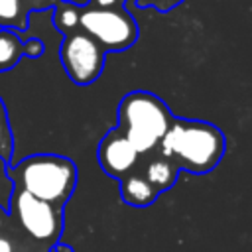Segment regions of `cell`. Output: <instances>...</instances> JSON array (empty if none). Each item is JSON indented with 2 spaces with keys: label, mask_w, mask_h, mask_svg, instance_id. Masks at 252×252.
<instances>
[{
  "label": "cell",
  "mask_w": 252,
  "mask_h": 252,
  "mask_svg": "<svg viewBox=\"0 0 252 252\" xmlns=\"http://www.w3.org/2000/svg\"><path fill=\"white\" fill-rule=\"evenodd\" d=\"M158 150L169 158L179 171L203 175L219 165L226 150V140L222 130L211 122L173 116Z\"/></svg>",
  "instance_id": "6da1fadb"
},
{
  "label": "cell",
  "mask_w": 252,
  "mask_h": 252,
  "mask_svg": "<svg viewBox=\"0 0 252 252\" xmlns=\"http://www.w3.org/2000/svg\"><path fill=\"white\" fill-rule=\"evenodd\" d=\"M12 187L63 209L77 187V165L57 154H33L16 165H6Z\"/></svg>",
  "instance_id": "7a4b0ae2"
},
{
  "label": "cell",
  "mask_w": 252,
  "mask_h": 252,
  "mask_svg": "<svg viewBox=\"0 0 252 252\" xmlns=\"http://www.w3.org/2000/svg\"><path fill=\"white\" fill-rule=\"evenodd\" d=\"M171 120L173 114L158 94L148 91H132L122 96L118 104L116 130L126 136L138 154H146L159 146Z\"/></svg>",
  "instance_id": "3957f363"
},
{
  "label": "cell",
  "mask_w": 252,
  "mask_h": 252,
  "mask_svg": "<svg viewBox=\"0 0 252 252\" xmlns=\"http://www.w3.org/2000/svg\"><path fill=\"white\" fill-rule=\"evenodd\" d=\"M6 215V222L14 230H18L22 236L47 250L55 242H59L65 226L63 209L39 201L18 187H12L10 207Z\"/></svg>",
  "instance_id": "277c9868"
},
{
  "label": "cell",
  "mask_w": 252,
  "mask_h": 252,
  "mask_svg": "<svg viewBox=\"0 0 252 252\" xmlns=\"http://www.w3.org/2000/svg\"><path fill=\"white\" fill-rule=\"evenodd\" d=\"M79 30L91 35L104 51H124L138 39V26L126 8L98 10L81 6Z\"/></svg>",
  "instance_id": "5b68a950"
},
{
  "label": "cell",
  "mask_w": 252,
  "mask_h": 252,
  "mask_svg": "<svg viewBox=\"0 0 252 252\" xmlns=\"http://www.w3.org/2000/svg\"><path fill=\"white\" fill-rule=\"evenodd\" d=\"M106 51L83 30L67 33L59 45V61L75 85L94 83L104 69Z\"/></svg>",
  "instance_id": "8992f818"
},
{
  "label": "cell",
  "mask_w": 252,
  "mask_h": 252,
  "mask_svg": "<svg viewBox=\"0 0 252 252\" xmlns=\"http://www.w3.org/2000/svg\"><path fill=\"white\" fill-rule=\"evenodd\" d=\"M96 158H98V163L106 175L120 179L138 163L140 154L126 140V136L114 128V130H108L104 134V138L100 140L98 150H96Z\"/></svg>",
  "instance_id": "52a82bcc"
},
{
  "label": "cell",
  "mask_w": 252,
  "mask_h": 252,
  "mask_svg": "<svg viewBox=\"0 0 252 252\" xmlns=\"http://www.w3.org/2000/svg\"><path fill=\"white\" fill-rule=\"evenodd\" d=\"M136 165H138V169L142 171V175L154 187V191L158 195H161L167 189H171L175 185V181H177V175H179L177 165L169 158H165L158 148L152 150V152L140 154Z\"/></svg>",
  "instance_id": "ba28073f"
},
{
  "label": "cell",
  "mask_w": 252,
  "mask_h": 252,
  "mask_svg": "<svg viewBox=\"0 0 252 252\" xmlns=\"http://www.w3.org/2000/svg\"><path fill=\"white\" fill-rule=\"evenodd\" d=\"M118 181H120V199L126 205H132V207H150L159 197L154 191V187L146 181V177L142 175V171L138 169V165H134Z\"/></svg>",
  "instance_id": "9c48e42d"
},
{
  "label": "cell",
  "mask_w": 252,
  "mask_h": 252,
  "mask_svg": "<svg viewBox=\"0 0 252 252\" xmlns=\"http://www.w3.org/2000/svg\"><path fill=\"white\" fill-rule=\"evenodd\" d=\"M24 39L18 32L0 28V73L14 69L24 57Z\"/></svg>",
  "instance_id": "30bf717a"
},
{
  "label": "cell",
  "mask_w": 252,
  "mask_h": 252,
  "mask_svg": "<svg viewBox=\"0 0 252 252\" xmlns=\"http://www.w3.org/2000/svg\"><path fill=\"white\" fill-rule=\"evenodd\" d=\"M79 14H81V6L69 0H59L53 6V26L63 33H71L75 30H79Z\"/></svg>",
  "instance_id": "8fae6325"
},
{
  "label": "cell",
  "mask_w": 252,
  "mask_h": 252,
  "mask_svg": "<svg viewBox=\"0 0 252 252\" xmlns=\"http://www.w3.org/2000/svg\"><path fill=\"white\" fill-rule=\"evenodd\" d=\"M0 28L22 32L28 28V12L22 0H0Z\"/></svg>",
  "instance_id": "7c38bea8"
},
{
  "label": "cell",
  "mask_w": 252,
  "mask_h": 252,
  "mask_svg": "<svg viewBox=\"0 0 252 252\" xmlns=\"http://www.w3.org/2000/svg\"><path fill=\"white\" fill-rule=\"evenodd\" d=\"M12 152H14V136H12L6 104L0 96V159L8 163L12 158Z\"/></svg>",
  "instance_id": "4fadbf2b"
},
{
  "label": "cell",
  "mask_w": 252,
  "mask_h": 252,
  "mask_svg": "<svg viewBox=\"0 0 252 252\" xmlns=\"http://www.w3.org/2000/svg\"><path fill=\"white\" fill-rule=\"evenodd\" d=\"M183 0H136V6L138 8H154L161 14L173 10L175 6H179Z\"/></svg>",
  "instance_id": "5bb4252c"
},
{
  "label": "cell",
  "mask_w": 252,
  "mask_h": 252,
  "mask_svg": "<svg viewBox=\"0 0 252 252\" xmlns=\"http://www.w3.org/2000/svg\"><path fill=\"white\" fill-rule=\"evenodd\" d=\"M22 51H24V57L39 59V57L43 55V51H45V45H43V41H41V39H37V37H30V39H26V41H24Z\"/></svg>",
  "instance_id": "9a60e30c"
},
{
  "label": "cell",
  "mask_w": 252,
  "mask_h": 252,
  "mask_svg": "<svg viewBox=\"0 0 252 252\" xmlns=\"http://www.w3.org/2000/svg\"><path fill=\"white\" fill-rule=\"evenodd\" d=\"M126 0H87L85 6L89 8H98V10H120L124 8Z\"/></svg>",
  "instance_id": "2e32d148"
},
{
  "label": "cell",
  "mask_w": 252,
  "mask_h": 252,
  "mask_svg": "<svg viewBox=\"0 0 252 252\" xmlns=\"http://www.w3.org/2000/svg\"><path fill=\"white\" fill-rule=\"evenodd\" d=\"M59 0H22V6L26 8V12H41L47 8H53Z\"/></svg>",
  "instance_id": "e0dca14e"
},
{
  "label": "cell",
  "mask_w": 252,
  "mask_h": 252,
  "mask_svg": "<svg viewBox=\"0 0 252 252\" xmlns=\"http://www.w3.org/2000/svg\"><path fill=\"white\" fill-rule=\"evenodd\" d=\"M0 252H14V242L4 228L0 232Z\"/></svg>",
  "instance_id": "ac0fdd59"
},
{
  "label": "cell",
  "mask_w": 252,
  "mask_h": 252,
  "mask_svg": "<svg viewBox=\"0 0 252 252\" xmlns=\"http://www.w3.org/2000/svg\"><path fill=\"white\" fill-rule=\"evenodd\" d=\"M49 252H75V250H73V246H71V244H65V242H55V244L49 248Z\"/></svg>",
  "instance_id": "d6986e66"
},
{
  "label": "cell",
  "mask_w": 252,
  "mask_h": 252,
  "mask_svg": "<svg viewBox=\"0 0 252 252\" xmlns=\"http://www.w3.org/2000/svg\"><path fill=\"white\" fill-rule=\"evenodd\" d=\"M6 219H8V215H6V211L0 207V232H2V228H4V224H6Z\"/></svg>",
  "instance_id": "ffe728a7"
}]
</instances>
